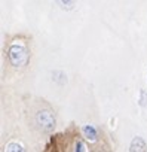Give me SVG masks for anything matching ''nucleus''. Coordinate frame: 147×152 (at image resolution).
I'll return each mask as SVG.
<instances>
[{"label": "nucleus", "instance_id": "1", "mask_svg": "<svg viewBox=\"0 0 147 152\" xmlns=\"http://www.w3.org/2000/svg\"><path fill=\"white\" fill-rule=\"evenodd\" d=\"M8 58H9V63L14 66V67H22L28 63V58H30V51H28V46L25 42L22 40H15L9 45V49H8Z\"/></svg>", "mask_w": 147, "mask_h": 152}, {"label": "nucleus", "instance_id": "2", "mask_svg": "<svg viewBox=\"0 0 147 152\" xmlns=\"http://www.w3.org/2000/svg\"><path fill=\"white\" fill-rule=\"evenodd\" d=\"M36 124L40 127L42 131H52L55 128V115L49 109H42L36 113Z\"/></svg>", "mask_w": 147, "mask_h": 152}, {"label": "nucleus", "instance_id": "3", "mask_svg": "<svg viewBox=\"0 0 147 152\" xmlns=\"http://www.w3.org/2000/svg\"><path fill=\"white\" fill-rule=\"evenodd\" d=\"M129 152H147V145L141 137H134L129 146Z\"/></svg>", "mask_w": 147, "mask_h": 152}, {"label": "nucleus", "instance_id": "4", "mask_svg": "<svg viewBox=\"0 0 147 152\" xmlns=\"http://www.w3.org/2000/svg\"><path fill=\"white\" fill-rule=\"evenodd\" d=\"M82 133H83L85 139H88L89 142H95L98 139V131L94 125H85L82 128Z\"/></svg>", "mask_w": 147, "mask_h": 152}, {"label": "nucleus", "instance_id": "5", "mask_svg": "<svg viewBox=\"0 0 147 152\" xmlns=\"http://www.w3.org/2000/svg\"><path fill=\"white\" fill-rule=\"evenodd\" d=\"M5 152H25V149H24L22 143H20V142H9L6 145Z\"/></svg>", "mask_w": 147, "mask_h": 152}, {"label": "nucleus", "instance_id": "6", "mask_svg": "<svg viewBox=\"0 0 147 152\" xmlns=\"http://www.w3.org/2000/svg\"><path fill=\"white\" fill-rule=\"evenodd\" d=\"M73 152H88L85 142L80 140V139H77V140L75 142V146H73Z\"/></svg>", "mask_w": 147, "mask_h": 152}, {"label": "nucleus", "instance_id": "7", "mask_svg": "<svg viewBox=\"0 0 147 152\" xmlns=\"http://www.w3.org/2000/svg\"><path fill=\"white\" fill-rule=\"evenodd\" d=\"M140 104H141V106H146V104H147V94H146V91H141V100H140Z\"/></svg>", "mask_w": 147, "mask_h": 152}, {"label": "nucleus", "instance_id": "8", "mask_svg": "<svg viewBox=\"0 0 147 152\" xmlns=\"http://www.w3.org/2000/svg\"><path fill=\"white\" fill-rule=\"evenodd\" d=\"M94 152H107V149H106L104 146H97V148L94 149Z\"/></svg>", "mask_w": 147, "mask_h": 152}, {"label": "nucleus", "instance_id": "9", "mask_svg": "<svg viewBox=\"0 0 147 152\" xmlns=\"http://www.w3.org/2000/svg\"><path fill=\"white\" fill-rule=\"evenodd\" d=\"M46 152H56V149H55V146H54V148H48Z\"/></svg>", "mask_w": 147, "mask_h": 152}]
</instances>
